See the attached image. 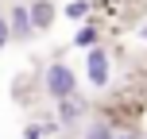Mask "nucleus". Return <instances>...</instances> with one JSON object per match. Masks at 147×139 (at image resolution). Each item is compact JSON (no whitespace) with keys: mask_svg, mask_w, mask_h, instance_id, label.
Segmentation results:
<instances>
[{"mask_svg":"<svg viewBox=\"0 0 147 139\" xmlns=\"http://www.w3.org/2000/svg\"><path fill=\"white\" fill-rule=\"evenodd\" d=\"M43 93L51 97L54 104L66 101V97H74L78 93V73H74L66 62H51V66L43 70Z\"/></svg>","mask_w":147,"mask_h":139,"instance_id":"f257e3e1","label":"nucleus"},{"mask_svg":"<svg viewBox=\"0 0 147 139\" xmlns=\"http://www.w3.org/2000/svg\"><path fill=\"white\" fill-rule=\"evenodd\" d=\"M85 77H89V85L93 89H109V81H112V54H109V46H89L85 50Z\"/></svg>","mask_w":147,"mask_h":139,"instance_id":"f03ea898","label":"nucleus"},{"mask_svg":"<svg viewBox=\"0 0 147 139\" xmlns=\"http://www.w3.org/2000/svg\"><path fill=\"white\" fill-rule=\"evenodd\" d=\"M81 116H85V101H81L78 93L66 97V101H58V112H54V120H58V132H78Z\"/></svg>","mask_w":147,"mask_h":139,"instance_id":"7ed1b4c3","label":"nucleus"},{"mask_svg":"<svg viewBox=\"0 0 147 139\" xmlns=\"http://www.w3.org/2000/svg\"><path fill=\"white\" fill-rule=\"evenodd\" d=\"M4 19H8V35H12L16 43H27V39L35 35V27H31V19H27V4H12V12H8Z\"/></svg>","mask_w":147,"mask_h":139,"instance_id":"20e7f679","label":"nucleus"},{"mask_svg":"<svg viewBox=\"0 0 147 139\" xmlns=\"http://www.w3.org/2000/svg\"><path fill=\"white\" fill-rule=\"evenodd\" d=\"M54 15H58V4H54V0H31L27 4V19H31L35 31H51Z\"/></svg>","mask_w":147,"mask_h":139,"instance_id":"39448f33","label":"nucleus"},{"mask_svg":"<svg viewBox=\"0 0 147 139\" xmlns=\"http://www.w3.org/2000/svg\"><path fill=\"white\" fill-rule=\"evenodd\" d=\"M101 43V27L97 23H81L78 31H74V46L78 50H89V46H97Z\"/></svg>","mask_w":147,"mask_h":139,"instance_id":"423d86ee","label":"nucleus"},{"mask_svg":"<svg viewBox=\"0 0 147 139\" xmlns=\"http://www.w3.org/2000/svg\"><path fill=\"white\" fill-rule=\"evenodd\" d=\"M54 132H58V120L47 116V120H31V124L23 128V139H47V135H54Z\"/></svg>","mask_w":147,"mask_h":139,"instance_id":"0eeeda50","label":"nucleus"},{"mask_svg":"<svg viewBox=\"0 0 147 139\" xmlns=\"http://www.w3.org/2000/svg\"><path fill=\"white\" fill-rule=\"evenodd\" d=\"M116 135V128H112V120H93V124L81 132V139H112Z\"/></svg>","mask_w":147,"mask_h":139,"instance_id":"6e6552de","label":"nucleus"},{"mask_svg":"<svg viewBox=\"0 0 147 139\" xmlns=\"http://www.w3.org/2000/svg\"><path fill=\"white\" fill-rule=\"evenodd\" d=\"M89 12H93V4H89V0H70V4L62 8V15H66V19H74V23H78V19H85Z\"/></svg>","mask_w":147,"mask_h":139,"instance_id":"1a4fd4ad","label":"nucleus"},{"mask_svg":"<svg viewBox=\"0 0 147 139\" xmlns=\"http://www.w3.org/2000/svg\"><path fill=\"white\" fill-rule=\"evenodd\" d=\"M8 43H12V35H8V19H4V15H0V50H4Z\"/></svg>","mask_w":147,"mask_h":139,"instance_id":"9d476101","label":"nucleus"}]
</instances>
